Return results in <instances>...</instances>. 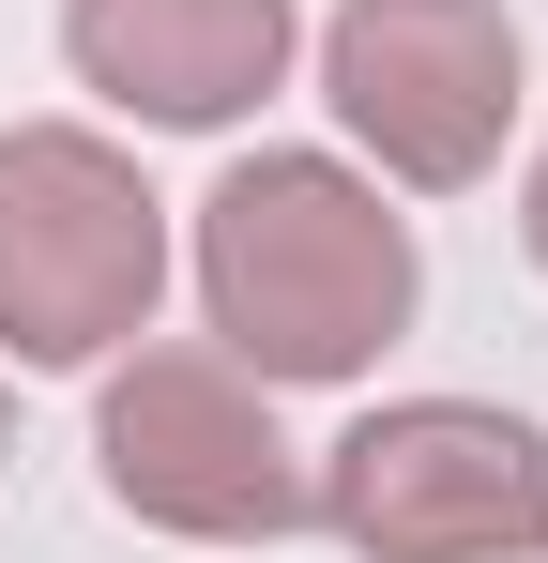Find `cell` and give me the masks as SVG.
<instances>
[{"instance_id": "obj_1", "label": "cell", "mask_w": 548, "mask_h": 563, "mask_svg": "<svg viewBox=\"0 0 548 563\" xmlns=\"http://www.w3.org/2000/svg\"><path fill=\"white\" fill-rule=\"evenodd\" d=\"M412 289V229L336 153H244L198 198V305L260 380H351L365 351H396Z\"/></svg>"}, {"instance_id": "obj_2", "label": "cell", "mask_w": 548, "mask_h": 563, "mask_svg": "<svg viewBox=\"0 0 548 563\" xmlns=\"http://www.w3.org/2000/svg\"><path fill=\"white\" fill-rule=\"evenodd\" d=\"M153 289H168V198L77 122L0 137V351L15 366H91L153 335Z\"/></svg>"}, {"instance_id": "obj_3", "label": "cell", "mask_w": 548, "mask_h": 563, "mask_svg": "<svg viewBox=\"0 0 548 563\" xmlns=\"http://www.w3.org/2000/svg\"><path fill=\"white\" fill-rule=\"evenodd\" d=\"M351 563H534L548 549V442L472 396H396L305 472Z\"/></svg>"}, {"instance_id": "obj_4", "label": "cell", "mask_w": 548, "mask_h": 563, "mask_svg": "<svg viewBox=\"0 0 548 563\" xmlns=\"http://www.w3.org/2000/svg\"><path fill=\"white\" fill-rule=\"evenodd\" d=\"M91 457H107V503L153 518V533H198V549H274L305 533V457L274 442V380H244L229 351H138L91 411Z\"/></svg>"}, {"instance_id": "obj_5", "label": "cell", "mask_w": 548, "mask_h": 563, "mask_svg": "<svg viewBox=\"0 0 548 563\" xmlns=\"http://www.w3.org/2000/svg\"><path fill=\"white\" fill-rule=\"evenodd\" d=\"M320 92L381 153V184H487L503 122H518V15L503 0H336L320 31Z\"/></svg>"}, {"instance_id": "obj_6", "label": "cell", "mask_w": 548, "mask_h": 563, "mask_svg": "<svg viewBox=\"0 0 548 563\" xmlns=\"http://www.w3.org/2000/svg\"><path fill=\"white\" fill-rule=\"evenodd\" d=\"M62 46L138 122H244L289 77V0H77Z\"/></svg>"}, {"instance_id": "obj_7", "label": "cell", "mask_w": 548, "mask_h": 563, "mask_svg": "<svg viewBox=\"0 0 548 563\" xmlns=\"http://www.w3.org/2000/svg\"><path fill=\"white\" fill-rule=\"evenodd\" d=\"M534 260H548V153H534Z\"/></svg>"}, {"instance_id": "obj_8", "label": "cell", "mask_w": 548, "mask_h": 563, "mask_svg": "<svg viewBox=\"0 0 548 563\" xmlns=\"http://www.w3.org/2000/svg\"><path fill=\"white\" fill-rule=\"evenodd\" d=\"M0 457H15V380H0Z\"/></svg>"}]
</instances>
